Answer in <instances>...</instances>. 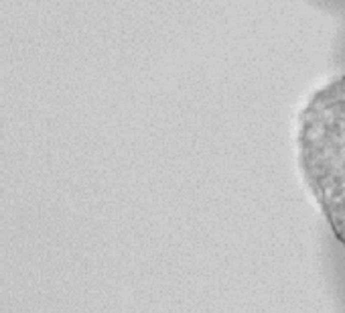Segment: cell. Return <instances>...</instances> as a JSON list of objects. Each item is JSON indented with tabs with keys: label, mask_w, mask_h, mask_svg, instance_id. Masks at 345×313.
I'll list each match as a JSON object with an SVG mask.
<instances>
[{
	"label": "cell",
	"mask_w": 345,
	"mask_h": 313,
	"mask_svg": "<svg viewBox=\"0 0 345 313\" xmlns=\"http://www.w3.org/2000/svg\"><path fill=\"white\" fill-rule=\"evenodd\" d=\"M299 146L311 190L345 242V76L323 88L305 108Z\"/></svg>",
	"instance_id": "6da1fadb"
}]
</instances>
